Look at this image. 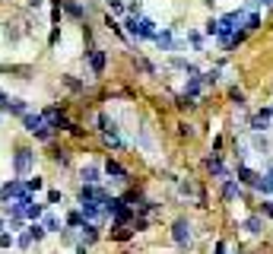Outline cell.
I'll return each instance as SVG.
<instances>
[{
  "instance_id": "obj_1",
  "label": "cell",
  "mask_w": 273,
  "mask_h": 254,
  "mask_svg": "<svg viewBox=\"0 0 273 254\" xmlns=\"http://www.w3.org/2000/svg\"><path fill=\"white\" fill-rule=\"evenodd\" d=\"M32 172H35V150H29V146H16V152H13V175L25 181Z\"/></svg>"
},
{
  "instance_id": "obj_2",
  "label": "cell",
  "mask_w": 273,
  "mask_h": 254,
  "mask_svg": "<svg viewBox=\"0 0 273 254\" xmlns=\"http://www.w3.org/2000/svg\"><path fill=\"white\" fill-rule=\"evenodd\" d=\"M42 118H45V124H48V130L51 133H64V130H70V118L64 115L61 108H57V105H48V108L42 111Z\"/></svg>"
},
{
  "instance_id": "obj_3",
  "label": "cell",
  "mask_w": 273,
  "mask_h": 254,
  "mask_svg": "<svg viewBox=\"0 0 273 254\" xmlns=\"http://www.w3.org/2000/svg\"><path fill=\"white\" fill-rule=\"evenodd\" d=\"M172 242L181 251H188V245L194 242V226H191V219H175V226H172Z\"/></svg>"
},
{
  "instance_id": "obj_4",
  "label": "cell",
  "mask_w": 273,
  "mask_h": 254,
  "mask_svg": "<svg viewBox=\"0 0 273 254\" xmlns=\"http://www.w3.org/2000/svg\"><path fill=\"white\" fill-rule=\"evenodd\" d=\"M270 124H273V105H264V108H257L254 115H251L248 130H251V133H264Z\"/></svg>"
},
{
  "instance_id": "obj_5",
  "label": "cell",
  "mask_w": 273,
  "mask_h": 254,
  "mask_svg": "<svg viewBox=\"0 0 273 254\" xmlns=\"http://www.w3.org/2000/svg\"><path fill=\"white\" fill-rule=\"evenodd\" d=\"M102 172L111 178V181H118V184H130V172L124 169V165L118 162V159H111V156L102 162Z\"/></svg>"
},
{
  "instance_id": "obj_6",
  "label": "cell",
  "mask_w": 273,
  "mask_h": 254,
  "mask_svg": "<svg viewBox=\"0 0 273 254\" xmlns=\"http://www.w3.org/2000/svg\"><path fill=\"white\" fill-rule=\"evenodd\" d=\"M23 194H29V191H25V181H23V178H13V181H3V184H0V200H3V203L19 200Z\"/></svg>"
},
{
  "instance_id": "obj_7",
  "label": "cell",
  "mask_w": 273,
  "mask_h": 254,
  "mask_svg": "<svg viewBox=\"0 0 273 254\" xmlns=\"http://www.w3.org/2000/svg\"><path fill=\"white\" fill-rule=\"evenodd\" d=\"M206 172H210L216 181H229L232 178V172L223 165V156H216V152H210V159H206Z\"/></svg>"
},
{
  "instance_id": "obj_8",
  "label": "cell",
  "mask_w": 273,
  "mask_h": 254,
  "mask_svg": "<svg viewBox=\"0 0 273 254\" xmlns=\"http://www.w3.org/2000/svg\"><path fill=\"white\" fill-rule=\"evenodd\" d=\"M86 57H89L92 76H105V67H108V54H105L102 48H92V51H86Z\"/></svg>"
},
{
  "instance_id": "obj_9",
  "label": "cell",
  "mask_w": 273,
  "mask_h": 254,
  "mask_svg": "<svg viewBox=\"0 0 273 254\" xmlns=\"http://www.w3.org/2000/svg\"><path fill=\"white\" fill-rule=\"evenodd\" d=\"M261 178V172H254L251 165H235V181L242 188H254V181Z\"/></svg>"
},
{
  "instance_id": "obj_10",
  "label": "cell",
  "mask_w": 273,
  "mask_h": 254,
  "mask_svg": "<svg viewBox=\"0 0 273 254\" xmlns=\"http://www.w3.org/2000/svg\"><path fill=\"white\" fill-rule=\"evenodd\" d=\"M79 181L83 184H99L102 181V165L99 162H86L83 169H79Z\"/></svg>"
},
{
  "instance_id": "obj_11",
  "label": "cell",
  "mask_w": 273,
  "mask_h": 254,
  "mask_svg": "<svg viewBox=\"0 0 273 254\" xmlns=\"http://www.w3.org/2000/svg\"><path fill=\"white\" fill-rule=\"evenodd\" d=\"M152 42L159 45V51H178V48H181V42H175V32H172V29L156 32V38H152Z\"/></svg>"
},
{
  "instance_id": "obj_12",
  "label": "cell",
  "mask_w": 273,
  "mask_h": 254,
  "mask_svg": "<svg viewBox=\"0 0 273 254\" xmlns=\"http://www.w3.org/2000/svg\"><path fill=\"white\" fill-rule=\"evenodd\" d=\"M245 232H248V235H264V229H267V219L261 216V213H251L248 219H245Z\"/></svg>"
},
{
  "instance_id": "obj_13",
  "label": "cell",
  "mask_w": 273,
  "mask_h": 254,
  "mask_svg": "<svg viewBox=\"0 0 273 254\" xmlns=\"http://www.w3.org/2000/svg\"><path fill=\"white\" fill-rule=\"evenodd\" d=\"M48 152H51V159H54L61 169H67V165H70V150H67V146H61V143H54V140H51V143H48Z\"/></svg>"
},
{
  "instance_id": "obj_14",
  "label": "cell",
  "mask_w": 273,
  "mask_h": 254,
  "mask_svg": "<svg viewBox=\"0 0 273 254\" xmlns=\"http://www.w3.org/2000/svg\"><path fill=\"white\" fill-rule=\"evenodd\" d=\"M200 92H203V76H200V73H191L188 83H184V96H191V99L197 102V99H200Z\"/></svg>"
},
{
  "instance_id": "obj_15",
  "label": "cell",
  "mask_w": 273,
  "mask_h": 254,
  "mask_svg": "<svg viewBox=\"0 0 273 254\" xmlns=\"http://www.w3.org/2000/svg\"><path fill=\"white\" fill-rule=\"evenodd\" d=\"M238 197H245L242 184H238L235 178H229V181H223V200H225V203H232V200H238Z\"/></svg>"
},
{
  "instance_id": "obj_16",
  "label": "cell",
  "mask_w": 273,
  "mask_h": 254,
  "mask_svg": "<svg viewBox=\"0 0 273 254\" xmlns=\"http://www.w3.org/2000/svg\"><path fill=\"white\" fill-rule=\"evenodd\" d=\"M79 242L83 245H96L99 242V226L96 223H83L79 226Z\"/></svg>"
},
{
  "instance_id": "obj_17",
  "label": "cell",
  "mask_w": 273,
  "mask_h": 254,
  "mask_svg": "<svg viewBox=\"0 0 273 254\" xmlns=\"http://www.w3.org/2000/svg\"><path fill=\"white\" fill-rule=\"evenodd\" d=\"M61 10L67 13V16H73V19H86V6L76 3V0H61Z\"/></svg>"
},
{
  "instance_id": "obj_18",
  "label": "cell",
  "mask_w": 273,
  "mask_h": 254,
  "mask_svg": "<svg viewBox=\"0 0 273 254\" xmlns=\"http://www.w3.org/2000/svg\"><path fill=\"white\" fill-rule=\"evenodd\" d=\"M25 111H29V102H25V99H6L3 115H19V118H23Z\"/></svg>"
},
{
  "instance_id": "obj_19",
  "label": "cell",
  "mask_w": 273,
  "mask_h": 254,
  "mask_svg": "<svg viewBox=\"0 0 273 254\" xmlns=\"http://www.w3.org/2000/svg\"><path fill=\"white\" fill-rule=\"evenodd\" d=\"M38 223L45 226V232H61V229H64V226H61V219H57V216H54V213H51V210H45V216L38 219Z\"/></svg>"
},
{
  "instance_id": "obj_20",
  "label": "cell",
  "mask_w": 273,
  "mask_h": 254,
  "mask_svg": "<svg viewBox=\"0 0 273 254\" xmlns=\"http://www.w3.org/2000/svg\"><path fill=\"white\" fill-rule=\"evenodd\" d=\"M45 216V203H38V200H32L29 206H25V219L29 223H38V219Z\"/></svg>"
},
{
  "instance_id": "obj_21",
  "label": "cell",
  "mask_w": 273,
  "mask_h": 254,
  "mask_svg": "<svg viewBox=\"0 0 273 254\" xmlns=\"http://www.w3.org/2000/svg\"><path fill=\"white\" fill-rule=\"evenodd\" d=\"M254 191L264 194V197H273V178H270V175H261V178L254 181Z\"/></svg>"
},
{
  "instance_id": "obj_22",
  "label": "cell",
  "mask_w": 273,
  "mask_h": 254,
  "mask_svg": "<svg viewBox=\"0 0 273 254\" xmlns=\"http://www.w3.org/2000/svg\"><path fill=\"white\" fill-rule=\"evenodd\" d=\"M61 242L76 248V245H79V229H67V226H64V229H61Z\"/></svg>"
},
{
  "instance_id": "obj_23",
  "label": "cell",
  "mask_w": 273,
  "mask_h": 254,
  "mask_svg": "<svg viewBox=\"0 0 273 254\" xmlns=\"http://www.w3.org/2000/svg\"><path fill=\"white\" fill-rule=\"evenodd\" d=\"M257 29H261V13L251 10L248 16H245V32H257Z\"/></svg>"
},
{
  "instance_id": "obj_24",
  "label": "cell",
  "mask_w": 273,
  "mask_h": 254,
  "mask_svg": "<svg viewBox=\"0 0 273 254\" xmlns=\"http://www.w3.org/2000/svg\"><path fill=\"white\" fill-rule=\"evenodd\" d=\"M61 83H64V86H67V89H70V92H83V89H86V86H83V83H79V79H76V76H73V73H64V76H61Z\"/></svg>"
},
{
  "instance_id": "obj_25",
  "label": "cell",
  "mask_w": 273,
  "mask_h": 254,
  "mask_svg": "<svg viewBox=\"0 0 273 254\" xmlns=\"http://www.w3.org/2000/svg\"><path fill=\"white\" fill-rule=\"evenodd\" d=\"M251 143H254V150L261 152V156H267V152H270V143H267V137H261V133H254V137H251Z\"/></svg>"
},
{
  "instance_id": "obj_26",
  "label": "cell",
  "mask_w": 273,
  "mask_h": 254,
  "mask_svg": "<svg viewBox=\"0 0 273 254\" xmlns=\"http://www.w3.org/2000/svg\"><path fill=\"white\" fill-rule=\"evenodd\" d=\"M25 232H29V235H32V242H42V238L48 235V232H45V226H42V223H29V229H25Z\"/></svg>"
},
{
  "instance_id": "obj_27",
  "label": "cell",
  "mask_w": 273,
  "mask_h": 254,
  "mask_svg": "<svg viewBox=\"0 0 273 254\" xmlns=\"http://www.w3.org/2000/svg\"><path fill=\"white\" fill-rule=\"evenodd\" d=\"M229 102L238 105V108H245V92L238 89V86H229Z\"/></svg>"
},
{
  "instance_id": "obj_28",
  "label": "cell",
  "mask_w": 273,
  "mask_h": 254,
  "mask_svg": "<svg viewBox=\"0 0 273 254\" xmlns=\"http://www.w3.org/2000/svg\"><path fill=\"white\" fill-rule=\"evenodd\" d=\"M45 188V178H25V191H29V194H38V191H42Z\"/></svg>"
},
{
  "instance_id": "obj_29",
  "label": "cell",
  "mask_w": 273,
  "mask_h": 254,
  "mask_svg": "<svg viewBox=\"0 0 273 254\" xmlns=\"http://www.w3.org/2000/svg\"><path fill=\"white\" fill-rule=\"evenodd\" d=\"M86 219H83V213L79 210H73V213H67V229H79Z\"/></svg>"
},
{
  "instance_id": "obj_30",
  "label": "cell",
  "mask_w": 273,
  "mask_h": 254,
  "mask_svg": "<svg viewBox=\"0 0 273 254\" xmlns=\"http://www.w3.org/2000/svg\"><path fill=\"white\" fill-rule=\"evenodd\" d=\"M102 140H105V146H111V150H124V143H121L118 133H102Z\"/></svg>"
},
{
  "instance_id": "obj_31",
  "label": "cell",
  "mask_w": 273,
  "mask_h": 254,
  "mask_svg": "<svg viewBox=\"0 0 273 254\" xmlns=\"http://www.w3.org/2000/svg\"><path fill=\"white\" fill-rule=\"evenodd\" d=\"M175 105H178V108H181V111H191V108H194L197 102H194V99H191V96H184V92H181V96L175 99Z\"/></svg>"
},
{
  "instance_id": "obj_32",
  "label": "cell",
  "mask_w": 273,
  "mask_h": 254,
  "mask_svg": "<svg viewBox=\"0 0 273 254\" xmlns=\"http://www.w3.org/2000/svg\"><path fill=\"white\" fill-rule=\"evenodd\" d=\"M200 76H203V86H216V83H219V67H213V70L200 73Z\"/></svg>"
},
{
  "instance_id": "obj_33",
  "label": "cell",
  "mask_w": 273,
  "mask_h": 254,
  "mask_svg": "<svg viewBox=\"0 0 273 254\" xmlns=\"http://www.w3.org/2000/svg\"><path fill=\"white\" fill-rule=\"evenodd\" d=\"M111 13H115V16H127V3H124V0H111Z\"/></svg>"
},
{
  "instance_id": "obj_34",
  "label": "cell",
  "mask_w": 273,
  "mask_h": 254,
  "mask_svg": "<svg viewBox=\"0 0 273 254\" xmlns=\"http://www.w3.org/2000/svg\"><path fill=\"white\" fill-rule=\"evenodd\" d=\"M203 32H206V35H219V19H206V23H203Z\"/></svg>"
},
{
  "instance_id": "obj_35",
  "label": "cell",
  "mask_w": 273,
  "mask_h": 254,
  "mask_svg": "<svg viewBox=\"0 0 273 254\" xmlns=\"http://www.w3.org/2000/svg\"><path fill=\"white\" fill-rule=\"evenodd\" d=\"M188 38H191V45H194V51H203V35H200V32L191 29V32H188Z\"/></svg>"
},
{
  "instance_id": "obj_36",
  "label": "cell",
  "mask_w": 273,
  "mask_h": 254,
  "mask_svg": "<svg viewBox=\"0 0 273 254\" xmlns=\"http://www.w3.org/2000/svg\"><path fill=\"white\" fill-rule=\"evenodd\" d=\"M61 200H64V194L51 188V191H48V203H45V206H57V203H61Z\"/></svg>"
},
{
  "instance_id": "obj_37",
  "label": "cell",
  "mask_w": 273,
  "mask_h": 254,
  "mask_svg": "<svg viewBox=\"0 0 273 254\" xmlns=\"http://www.w3.org/2000/svg\"><path fill=\"white\" fill-rule=\"evenodd\" d=\"M13 245H16L13 232H0V248H13Z\"/></svg>"
},
{
  "instance_id": "obj_38",
  "label": "cell",
  "mask_w": 273,
  "mask_h": 254,
  "mask_svg": "<svg viewBox=\"0 0 273 254\" xmlns=\"http://www.w3.org/2000/svg\"><path fill=\"white\" fill-rule=\"evenodd\" d=\"M257 213H261L264 219H273V200H264V203H261V210H257Z\"/></svg>"
},
{
  "instance_id": "obj_39",
  "label": "cell",
  "mask_w": 273,
  "mask_h": 254,
  "mask_svg": "<svg viewBox=\"0 0 273 254\" xmlns=\"http://www.w3.org/2000/svg\"><path fill=\"white\" fill-rule=\"evenodd\" d=\"M23 223H25L23 216H10V223H6V229H10V232H19V229H23Z\"/></svg>"
},
{
  "instance_id": "obj_40",
  "label": "cell",
  "mask_w": 273,
  "mask_h": 254,
  "mask_svg": "<svg viewBox=\"0 0 273 254\" xmlns=\"http://www.w3.org/2000/svg\"><path fill=\"white\" fill-rule=\"evenodd\" d=\"M61 42V25H51V35H48V45L54 48V45Z\"/></svg>"
},
{
  "instance_id": "obj_41",
  "label": "cell",
  "mask_w": 273,
  "mask_h": 254,
  "mask_svg": "<svg viewBox=\"0 0 273 254\" xmlns=\"http://www.w3.org/2000/svg\"><path fill=\"white\" fill-rule=\"evenodd\" d=\"M16 245H19L23 251H25V248H32V235H29V232H23V235L16 238Z\"/></svg>"
},
{
  "instance_id": "obj_42",
  "label": "cell",
  "mask_w": 273,
  "mask_h": 254,
  "mask_svg": "<svg viewBox=\"0 0 273 254\" xmlns=\"http://www.w3.org/2000/svg\"><path fill=\"white\" fill-rule=\"evenodd\" d=\"M178 133H181V137H191L194 130H191V124H178Z\"/></svg>"
},
{
  "instance_id": "obj_43",
  "label": "cell",
  "mask_w": 273,
  "mask_h": 254,
  "mask_svg": "<svg viewBox=\"0 0 273 254\" xmlns=\"http://www.w3.org/2000/svg\"><path fill=\"white\" fill-rule=\"evenodd\" d=\"M213 254H229V248H225V242H216V248H213Z\"/></svg>"
},
{
  "instance_id": "obj_44",
  "label": "cell",
  "mask_w": 273,
  "mask_h": 254,
  "mask_svg": "<svg viewBox=\"0 0 273 254\" xmlns=\"http://www.w3.org/2000/svg\"><path fill=\"white\" fill-rule=\"evenodd\" d=\"M42 3L45 0H29V10H42Z\"/></svg>"
},
{
  "instance_id": "obj_45",
  "label": "cell",
  "mask_w": 273,
  "mask_h": 254,
  "mask_svg": "<svg viewBox=\"0 0 273 254\" xmlns=\"http://www.w3.org/2000/svg\"><path fill=\"white\" fill-rule=\"evenodd\" d=\"M3 108H6V92L0 89V115H3Z\"/></svg>"
},
{
  "instance_id": "obj_46",
  "label": "cell",
  "mask_w": 273,
  "mask_h": 254,
  "mask_svg": "<svg viewBox=\"0 0 273 254\" xmlns=\"http://www.w3.org/2000/svg\"><path fill=\"white\" fill-rule=\"evenodd\" d=\"M76 254H89V245H83V242H79V245H76Z\"/></svg>"
},
{
  "instance_id": "obj_47",
  "label": "cell",
  "mask_w": 273,
  "mask_h": 254,
  "mask_svg": "<svg viewBox=\"0 0 273 254\" xmlns=\"http://www.w3.org/2000/svg\"><path fill=\"white\" fill-rule=\"evenodd\" d=\"M267 175H270V178H273V165H270V172H267Z\"/></svg>"
},
{
  "instance_id": "obj_48",
  "label": "cell",
  "mask_w": 273,
  "mask_h": 254,
  "mask_svg": "<svg viewBox=\"0 0 273 254\" xmlns=\"http://www.w3.org/2000/svg\"><path fill=\"white\" fill-rule=\"evenodd\" d=\"M0 73H3V67H0Z\"/></svg>"
},
{
  "instance_id": "obj_49",
  "label": "cell",
  "mask_w": 273,
  "mask_h": 254,
  "mask_svg": "<svg viewBox=\"0 0 273 254\" xmlns=\"http://www.w3.org/2000/svg\"><path fill=\"white\" fill-rule=\"evenodd\" d=\"M0 121H3V115H0Z\"/></svg>"
},
{
  "instance_id": "obj_50",
  "label": "cell",
  "mask_w": 273,
  "mask_h": 254,
  "mask_svg": "<svg viewBox=\"0 0 273 254\" xmlns=\"http://www.w3.org/2000/svg\"><path fill=\"white\" fill-rule=\"evenodd\" d=\"M124 254H130V251H124Z\"/></svg>"
},
{
  "instance_id": "obj_51",
  "label": "cell",
  "mask_w": 273,
  "mask_h": 254,
  "mask_svg": "<svg viewBox=\"0 0 273 254\" xmlns=\"http://www.w3.org/2000/svg\"><path fill=\"white\" fill-rule=\"evenodd\" d=\"M270 200H273V197H270Z\"/></svg>"
}]
</instances>
